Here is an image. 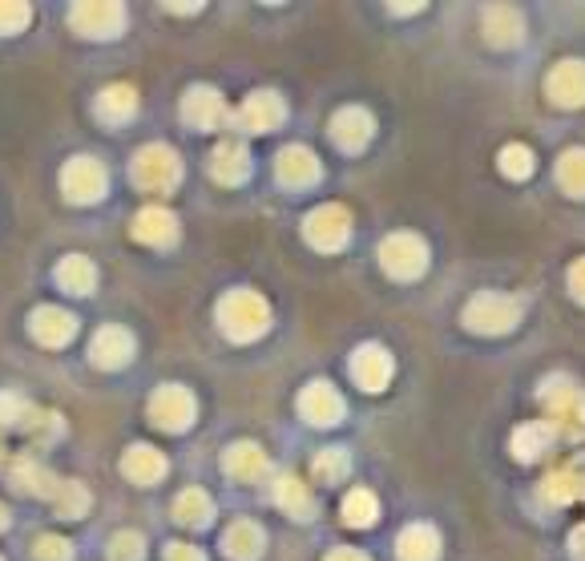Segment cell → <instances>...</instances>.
I'll return each mask as SVG.
<instances>
[{
  "instance_id": "cell-1",
  "label": "cell",
  "mask_w": 585,
  "mask_h": 561,
  "mask_svg": "<svg viewBox=\"0 0 585 561\" xmlns=\"http://www.w3.org/2000/svg\"><path fill=\"white\" fill-rule=\"evenodd\" d=\"M218 323H222V331H227L230 340H255V335L267 331L271 311H267V303L258 299V295H251V291H234V295H227L222 307H218Z\"/></svg>"
},
{
  "instance_id": "cell-21",
  "label": "cell",
  "mask_w": 585,
  "mask_h": 561,
  "mask_svg": "<svg viewBox=\"0 0 585 561\" xmlns=\"http://www.w3.org/2000/svg\"><path fill=\"white\" fill-rule=\"evenodd\" d=\"M53 509H58L61 518H81L89 509V489L77 485V481H61L58 493H53Z\"/></svg>"
},
{
  "instance_id": "cell-10",
  "label": "cell",
  "mask_w": 585,
  "mask_h": 561,
  "mask_svg": "<svg viewBox=\"0 0 585 561\" xmlns=\"http://www.w3.org/2000/svg\"><path fill=\"white\" fill-rule=\"evenodd\" d=\"M300 408H303V417L315 420V424H331V420H340L343 412L340 396H335L328 384H311V388L300 396Z\"/></svg>"
},
{
  "instance_id": "cell-33",
  "label": "cell",
  "mask_w": 585,
  "mask_h": 561,
  "mask_svg": "<svg viewBox=\"0 0 585 561\" xmlns=\"http://www.w3.org/2000/svg\"><path fill=\"white\" fill-rule=\"evenodd\" d=\"M166 561H202V553H194L190 546H182V541H178V546L166 549Z\"/></svg>"
},
{
  "instance_id": "cell-37",
  "label": "cell",
  "mask_w": 585,
  "mask_h": 561,
  "mask_svg": "<svg viewBox=\"0 0 585 561\" xmlns=\"http://www.w3.org/2000/svg\"><path fill=\"white\" fill-rule=\"evenodd\" d=\"M0 561H4V558H0Z\"/></svg>"
},
{
  "instance_id": "cell-6",
  "label": "cell",
  "mask_w": 585,
  "mask_h": 561,
  "mask_svg": "<svg viewBox=\"0 0 585 561\" xmlns=\"http://www.w3.org/2000/svg\"><path fill=\"white\" fill-rule=\"evenodd\" d=\"M33 340L44 347H65L73 340V331H77V319L69 311H61V307H37L33 311Z\"/></svg>"
},
{
  "instance_id": "cell-11",
  "label": "cell",
  "mask_w": 585,
  "mask_h": 561,
  "mask_svg": "<svg viewBox=\"0 0 585 561\" xmlns=\"http://www.w3.org/2000/svg\"><path fill=\"white\" fill-rule=\"evenodd\" d=\"M13 481L21 493H37V497H49L53 501V493H58V476L49 473V469H41L37 461H29V457H21V461L13 464Z\"/></svg>"
},
{
  "instance_id": "cell-24",
  "label": "cell",
  "mask_w": 585,
  "mask_h": 561,
  "mask_svg": "<svg viewBox=\"0 0 585 561\" xmlns=\"http://www.w3.org/2000/svg\"><path fill=\"white\" fill-rule=\"evenodd\" d=\"M174 513H178L186 525H206V521H211V501H206V493L190 489L178 497V509H174Z\"/></svg>"
},
{
  "instance_id": "cell-18",
  "label": "cell",
  "mask_w": 585,
  "mask_h": 561,
  "mask_svg": "<svg viewBox=\"0 0 585 561\" xmlns=\"http://www.w3.org/2000/svg\"><path fill=\"white\" fill-rule=\"evenodd\" d=\"M258 549H263V533H258V525H251V521H239V525L227 533V558L251 561L258 558Z\"/></svg>"
},
{
  "instance_id": "cell-14",
  "label": "cell",
  "mask_w": 585,
  "mask_h": 561,
  "mask_svg": "<svg viewBox=\"0 0 585 561\" xmlns=\"http://www.w3.org/2000/svg\"><path fill=\"white\" fill-rule=\"evenodd\" d=\"M58 283L73 295H89L93 283H98V271H93V263L81 259V255H69V259L58 267Z\"/></svg>"
},
{
  "instance_id": "cell-31",
  "label": "cell",
  "mask_w": 585,
  "mask_h": 561,
  "mask_svg": "<svg viewBox=\"0 0 585 561\" xmlns=\"http://www.w3.org/2000/svg\"><path fill=\"white\" fill-rule=\"evenodd\" d=\"M29 429L37 441H53V436L61 432V420H58V412H37V417L29 420Z\"/></svg>"
},
{
  "instance_id": "cell-7",
  "label": "cell",
  "mask_w": 585,
  "mask_h": 561,
  "mask_svg": "<svg viewBox=\"0 0 585 561\" xmlns=\"http://www.w3.org/2000/svg\"><path fill=\"white\" fill-rule=\"evenodd\" d=\"M93 364L98 368H122V364L133 356V335H129L126 328H101L98 335H93Z\"/></svg>"
},
{
  "instance_id": "cell-4",
  "label": "cell",
  "mask_w": 585,
  "mask_h": 561,
  "mask_svg": "<svg viewBox=\"0 0 585 561\" xmlns=\"http://www.w3.org/2000/svg\"><path fill=\"white\" fill-rule=\"evenodd\" d=\"M150 417H154L157 429L166 432H182L186 424H190V417H194V396L186 388H162L154 392V400H150Z\"/></svg>"
},
{
  "instance_id": "cell-3",
  "label": "cell",
  "mask_w": 585,
  "mask_h": 561,
  "mask_svg": "<svg viewBox=\"0 0 585 561\" xmlns=\"http://www.w3.org/2000/svg\"><path fill=\"white\" fill-rule=\"evenodd\" d=\"M61 190L69 202H98L105 194V166L93 158H73L61 170Z\"/></svg>"
},
{
  "instance_id": "cell-23",
  "label": "cell",
  "mask_w": 585,
  "mask_h": 561,
  "mask_svg": "<svg viewBox=\"0 0 585 561\" xmlns=\"http://www.w3.org/2000/svg\"><path fill=\"white\" fill-rule=\"evenodd\" d=\"M37 417L33 412V404L21 396V392H0V424L4 429H13V424H29Z\"/></svg>"
},
{
  "instance_id": "cell-30",
  "label": "cell",
  "mask_w": 585,
  "mask_h": 561,
  "mask_svg": "<svg viewBox=\"0 0 585 561\" xmlns=\"http://www.w3.org/2000/svg\"><path fill=\"white\" fill-rule=\"evenodd\" d=\"M73 558V549L65 537H41L37 541V561H69Z\"/></svg>"
},
{
  "instance_id": "cell-8",
  "label": "cell",
  "mask_w": 585,
  "mask_h": 561,
  "mask_svg": "<svg viewBox=\"0 0 585 561\" xmlns=\"http://www.w3.org/2000/svg\"><path fill=\"white\" fill-rule=\"evenodd\" d=\"M307 239L315 246H340L347 239V211L340 206H323L307 218Z\"/></svg>"
},
{
  "instance_id": "cell-13",
  "label": "cell",
  "mask_w": 585,
  "mask_h": 561,
  "mask_svg": "<svg viewBox=\"0 0 585 561\" xmlns=\"http://www.w3.org/2000/svg\"><path fill=\"white\" fill-rule=\"evenodd\" d=\"M122 469H126V473L133 476V481H142V485H154L157 476L166 473V461H162V452H154V448L133 445V448L126 452Z\"/></svg>"
},
{
  "instance_id": "cell-27",
  "label": "cell",
  "mask_w": 585,
  "mask_h": 561,
  "mask_svg": "<svg viewBox=\"0 0 585 561\" xmlns=\"http://www.w3.org/2000/svg\"><path fill=\"white\" fill-rule=\"evenodd\" d=\"M343 513H347V525H368V521H376V501L368 493H352L347 505H343Z\"/></svg>"
},
{
  "instance_id": "cell-16",
  "label": "cell",
  "mask_w": 585,
  "mask_h": 561,
  "mask_svg": "<svg viewBox=\"0 0 585 561\" xmlns=\"http://www.w3.org/2000/svg\"><path fill=\"white\" fill-rule=\"evenodd\" d=\"M211 170H215V178H222V182H239V178H246V170H251V158H246V150L239 142H227L215 150Z\"/></svg>"
},
{
  "instance_id": "cell-29",
  "label": "cell",
  "mask_w": 585,
  "mask_h": 561,
  "mask_svg": "<svg viewBox=\"0 0 585 561\" xmlns=\"http://www.w3.org/2000/svg\"><path fill=\"white\" fill-rule=\"evenodd\" d=\"M279 501H283L295 518H303V509H307V493H303V485L295 481V476H287L283 485H279Z\"/></svg>"
},
{
  "instance_id": "cell-34",
  "label": "cell",
  "mask_w": 585,
  "mask_h": 561,
  "mask_svg": "<svg viewBox=\"0 0 585 561\" xmlns=\"http://www.w3.org/2000/svg\"><path fill=\"white\" fill-rule=\"evenodd\" d=\"M328 561H364V558H356V553H335V558H328Z\"/></svg>"
},
{
  "instance_id": "cell-12",
  "label": "cell",
  "mask_w": 585,
  "mask_h": 561,
  "mask_svg": "<svg viewBox=\"0 0 585 561\" xmlns=\"http://www.w3.org/2000/svg\"><path fill=\"white\" fill-rule=\"evenodd\" d=\"M182 114L190 126H215L218 117H222V98H218L215 89H190Z\"/></svg>"
},
{
  "instance_id": "cell-35",
  "label": "cell",
  "mask_w": 585,
  "mask_h": 561,
  "mask_svg": "<svg viewBox=\"0 0 585 561\" xmlns=\"http://www.w3.org/2000/svg\"><path fill=\"white\" fill-rule=\"evenodd\" d=\"M0 530H9V509L0 505Z\"/></svg>"
},
{
  "instance_id": "cell-2",
  "label": "cell",
  "mask_w": 585,
  "mask_h": 561,
  "mask_svg": "<svg viewBox=\"0 0 585 561\" xmlns=\"http://www.w3.org/2000/svg\"><path fill=\"white\" fill-rule=\"evenodd\" d=\"M133 178L142 182L145 190H170L178 178H182V162L178 154H170L166 145H150L133 158Z\"/></svg>"
},
{
  "instance_id": "cell-25",
  "label": "cell",
  "mask_w": 585,
  "mask_h": 561,
  "mask_svg": "<svg viewBox=\"0 0 585 561\" xmlns=\"http://www.w3.org/2000/svg\"><path fill=\"white\" fill-rule=\"evenodd\" d=\"M33 9L25 0H0V37H9V33H21L29 25Z\"/></svg>"
},
{
  "instance_id": "cell-15",
  "label": "cell",
  "mask_w": 585,
  "mask_h": 561,
  "mask_svg": "<svg viewBox=\"0 0 585 561\" xmlns=\"http://www.w3.org/2000/svg\"><path fill=\"white\" fill-rule=\"evenodd\" d=\"M315 174H319L315 154H307V150H300V145L283 150V158H279V178H283V182L303 187V182H315Z\"/></svg>"
},
{
  "instance_id": "cell-36",
  "label": "cell",
  "mask_w": 585,
  "mask_h": 561,
  "mask_svg": "<svg viewBox=\"0 0 585 561\" xmlns=\"http://www.w3.org/2000/svg\"><path fill=\"white\" fill-rule=\"evenodd\" d=\"M0 461H4V445H0Z\"/></svg>"
},
{
  "instance_id": "cell-28",
  "label": "cell",
  "mask_w": 585,
  "mask_h": 561,
  "mask_svg": "<svg viewBox=\"0 0 585 561\" xmlns=\"http://www.w3.org/2000/svg\"><path fill=\"white\" fill-rule=\"evenodd\" d=\"M364 133H371V122L368 117H359V114H343L340 122H335V138L347 145H356Z\"/></svg>"
},
{
  "instance_id": "cell-20",
  "label": "cell",
  "mask_w": 585,
  "mask_h": 561,
  "mask_svg": "<svg viewBox=\"0 0 585 561\" xmlns=\"http://www.w3.org/2000/svg\"><path fill=\"white\" fill-rule=\"evenodd\" d=\"M133 105H138L133 89H129V86H110V89H101L98 114L110 117V122H126V117L133 114Z\"/></svg>"
},
{
  "instance_id": "cell-22",
  "label": "cell",
  "mask_w": 585,
  "mask_h": 561,
  "mask_svg": "<svg viewBox=\"0 0 585 561\" xmlns=\"http://www.w3.org/2000/svg\"><path fill=\"white\" fill-rule=\"evenodd\" d=\"M356 375L364 380V388H384L387 380V360L380 356V347H364L356 360Z\"/></svg>"
},
{
  "instance_id": "cell-17",
  "label": "cell",
  "mask_w": 585,
  "mask_h": 561,
  "mask_svg": "<svg viewBox=\"0 0 585 561\" xmlns=\"http://www.w3.org/2000/svg\"><path fill=\"white\" fill-rule=\"evenodd\" d=\"M283 117V101L275 98V93H255V98L243 105V122L251 130H267Z\"/></svg>"
},
{
  "instance_id": "cell-19",
  "label": "cell",
  "mask_w": 585,
  "mask_h": 561,
  "mask_svg": "<svg viewBox=\"0 0 585 561\" xmlns=\"http://www.w3.org/2000/svg\"><path fill=\"white\" fill-rule=\"evenodd\" d=\"M263 469H267V457L258 452V445H234L227 452V473L239 481H255Z\"/></svg>"
},
{
  "instance_id": "cell-5",
  "label": "cell",
  "mask_w": 585,
  "mask_h": 561,
  "mask_svg": "<svg viewBox=\"0 0 585 561\" xmlns=\"http://www.w3.org/2000/svg\"><path fill=\"white\" fill-rule=\"evenodd\" d=\"M122 16H126L122 4H77L69 21L81 37H117L122 33Z\"/></svg>"
},
{
  "instance_id": "cell-26",
  "label": "cell",
  "mask_w": 585,
  "mask_h": 561,
  "mask_svg": "<svg viewBox=\"0 0 585 561\" xmlns=\"http://www.w3.org/2000/svg\"><path fill=\"white\" fill-rule=\"evenodd\" d=\"M145 558V541L138 533H117L114 546H110V561H142Z\"/></svg>"
},
{
  "instance_id": "cell-9",
  "label": "cell",
  "mask_w": 585,
  "mask_h": 561,
  "mask_svg": "<svg viewBox=\"0 0 585 561\" xmlns=\"http://www.w3.org/2000/svg\"><path fill=\"white\" fill-rule=\"evenodd\" d=\"M133 239H138V243H150V246H166V243H174V239H178V222H174V215H166V211L150 206V211H142V215H138Z\"/></svg>"
},
{
  "instance_id": "cell-32",
  "label": "cell",
  "mask_w": 585,
  "mask_h": 561,
  "mask_svg": "<svg viewBox=\"0 0 585 561\" xmlns=\"http://www.w3.org/2000/svg\"><path fill=\"white\" fill-rule=\"evenodd\" d=\"M343 469H347V461H343V457H335V452H323V457L315 461V476H323V481H335Z\"/></svg>"
}]
</instances>
